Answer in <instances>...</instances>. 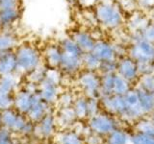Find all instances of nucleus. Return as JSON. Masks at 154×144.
I'll use <instances>...</instances> for the list:
<instances>
[{
  "label": "nucleus",
  "mask_w": 154,
  "mask_h": 144,
  "mask_svg": "<svg viewBox=\"0 0 154 144\" xmlns=\"http://www.w3.org/2000/svg\"><path fill=\"white\" fill-rule=\"evenodd\" d=\"M133 88L132 84L123 77L119 76L116 73L114 77V85H113V94L116 95H125L128 91Z\"/></svg>",
  "instance_id": "nucleus-19"
},
{
  "label": "nucleus",
  "mask_w": 154,
  "mask_h": 144,
  "mask_svg": "<svg viewBox=\"0 0 154 144\" xmlns=\"http://www.w3.org/2000/svg\"><path fill=\"white\" fill-rule=\"evenodd\" d=\"M138 8L143 11H151L154 7V0H137Z\"/></svg>",
  "instance_id": "nucleus-37"
},
{
  "label": "nucleus",
  "mask_w": 154,
  "mask_h": 144,
  "mask_svg": "<svg viewBox=\"0 0 154 144\" xmlns=\"http://www.w3.org/2000/svg\"><path fill=\"white\" fill-rule=\"evenodd\" d=\"M136 128L139 133L154 136V125L152 124L150 118H140Z\"/></svg>",
  "instance_id": "nucleus-26"
},
{
  "label": "nucleus",
  "mask_w": 154,
  "mask_h": 144,
  "mask_svg": "<svg viewBox=\"0 0 154 144\" xmlns=\"http://www.w3.org/2000/svg\"><path fill=\"white\" fill-rule=\"evenodd\" d=\"M128 144H154V136L137 132L130 137Z\"/></svg>",
  "instance_id": "nucleus-27"
},
{
  "label": "nucleus",
  "mask_w": 154,
  "mask_h": 144,
  "mask_svg": "<svg viewBox=\"0 0 154 144\" xmlns=\"http://www.w3.org/2000/svg\"><path fill=\"white\" fill-rule=\"evenodd\" d=\"M151 21H152V23L154 24V7L152 8V10H151Z\"/></svg>",
  "instance_id": "nucleus-45"
},
{
  "label": "nucleus",
  "mask_w": 154,
  "mask_h": 144,
  "mask_svg": "<svg viewBox=\"0 0 154 144\" xmlns=\"http://www.w3.org/2000/svg\"><path fill=\"white\" fill-rule=\"evenodd\" d=\"M24 126H25V121H24L22 117L17 116V121H16V123H14V127H13V128H14V130H20V129H22Z\"/></svg>",
  "instance_id": "nucleus-41"
},
{
  "label": "nucleus",
  "mask_w": 154,
  "mask_h": 144,
  "mask_svg": "<svg viewBox=\"0 0 154 144\" xmlns=\"http://www.w3.org/2000/svg\"><path fill=\"white\" fill-rule=\"evenodd\" d=\"M78 84L87 98L100 97V74L97 71L82 69L79 72Z\"/></svg>",
  "instance_id": "nucleus-5"
},
{
  "label": "nucleus",
  "mask_w": 154,
  "mask_h": 144,
  "mask_svg": "<svg viewBox=\"0 0 154 144\" xmlns=\"http://www.w3.org/2000/svg\"><path fill=\"white\" fill-rule=\"evenodd\" d=\"M89 144H102V139L99 136H94L89 137Z\"/></svg>",
  "instance_id": "nucleus-43"
},
{
  "label": "nucleus",
  "mask_w": 154,
  "mask_h": 144,
  "mask_svg": "<svg viewBox=\"0 0 154 144\" xmlns=\"http://www.w3.org/2000/svg\"><path fill=\"white\" fill-rule=\"evenodd\" d=\"M62 144H81V140L79 137L74 134H66L62 137Z\"/></svg>",
  "instance_id": "nucleus-35"
},
{
  "label": "nucleus",
  "mask_w": 154,
  "mask_h": 144,
  "mask_svg": "<svg viewBox=\"0 0 154 144\" xmlns=\"http://www.w3.org/2000/svg\"><path fill=\"white\" fill-rule=\"evenodd\" d=\"M14 103L11 95L9 96H0V110H7L11 107V105Z\"/></svg>",
  "instance_id": "nucleus-40"
},
{
  "label": "nucleus",
  "mask_w": 154,
  "mask_h": 144,
  "mask_svg": "<svg viewBox=\"0 0 154 144\" xmlns=\"http://www.w3.org/2000/svg\"><path fill=\"white\" fill-rule=\"evenodd\" d=\"M128 56L137 62L154 61V44L142 38L140 32L129 33Z\"/></svg>",
  "instance_id": "nucleus-4"
},
{
  "label": "nucleus",
  "mask_w": 154,
  "mask_h": 144,
  "mask_svg": "<svg viewBox=\"0 0 154 144\" xmlns=\"http://www.w3.org/2000/svg\"><path fill=\"white\" fill-rule=\"evenodd\" d=\"M90 126L97 134H110L117 130V124L112 114H95L91 117Z\"/></svg>",
  "instance_id": "nucleus-9"
},
{
  "label": "nucleus",
  "mask_w": 154,
  "mask_h": 144,
  "mask_svg": "<svg viewBox=\"0 0 154 144\" xmlns=\"http://www.w3.org/2000/svg\"><path fill=\"white\" fill-rule=\"evenodd\" d=\"M38 93L41 94L42 98L47 103H52L58 99L59 90L58 85L53 84L52 82L45 79L38 85Z\"/></svg>",
  "instance_id": "nucleus-16"
},
{
  "label": "nucleus",
  "mask_w": 154,
  "mask_h": 144,
  "mask_svg": "<svg viewBox=\"0 0 154 144\" xmlns=\"http://www.w3.org/2000/svg\"><path fill=\"white\" fill-rule=\"evenodd\" d=\"M48 67L42 64V65H40L38 68L34 69L33 71H31L30 73H28V80L29 82H31L33 84L36 85H40L42 82L45 79V75H46V71H47Z\"/></svg>",
  "instance_id": "nucleus-22"
},
{
  "label": "nucleus",
  "mask_w": 154,
  "mask_h": 144,
  "mask_svg": "<svg viewBox=\"0 0 154 144\" xmlns=\"http://www.w3.org/2000/svg\"><path fill=\"white\" fill-rule=\"evenodd\" d=\"M60 103L63 106V108H67V107H70V105L74 102L73 101V97L72 95L69 93H64L61 95L60 97Z\"/></svg>",
  "instance_id": "nucleus-39"
},
{
  "label": "nucleus",
  "mask_w": 154,
  "mask_h": 144,
  "mask_svg": "<svg viewBox=\"0 0 154 144\" xmlns=\"http://www.w3.org/2000/svg\"><path fill=\"white\" fill-rule=\"evenodd\" d=\"M22 14L21 9H11L0 11V21L4 29H14V26L18 22Z\"/></svg>",
  "instance_id": "nucleus-17"
},
{
  "label": "nucleus",
  "mask_w": 154,
  "mask_h": 144,
  "mask_svg": "<svg viewBox=\"0 0 154 144\" xmlns=\"http://www.w3.org/2000/svg\"><path fill=\"white\" fill-rule=\"evenodd\" d=\"M4 29V26H3V24H2V22L0 21V32H1L2 30Z\"/></svg>",
  "instance_id": "nucleus-47"
},
{
  "label": "nucleus",
  "mask_w": 154,
  "mask_h": 144,
  "mask_svg": "<svg viewBox=\"0 0 154 144\" xmlns=\"http://www.w3.org/2000/svg\"><path fill=\"white\" fill-rule=\"evenodd\" d=\"M94 11L98 24L108 30H119L125 22L122 9L115 0H100Z\"/></svg>",
  "instance_id": "nucleus-1"
},
{
  "label": "nucleus",
  "mask_w": 154,
  "mask_h": 144,
  "mask_svg": "<svg viewBox=\"0 0 154 144\" xmlns=\"http://www.w3.org/2000/svg\"><path fill=\"white\" fill-rule=\"evenodd\" d=\"M91 52L98 58L100 62L118 61V58L115 53L112 42L107 40H104V38H98V40H96L94 47Z\"/></svg>",
  "instance_id": "nucleus-12"
},
{
  "label": "nucleus",
  "mask_w": 154,
  "mask_h": 144,
  "mask_svg": "<svg viewBox=\"0 0 154 144\" xmlns=\"http://www.w3.org/2000/svg\"><path fill=\"white\" fill-rule=\"evenodd\" d=\"M137 64H138V71L140 76L154 73V61L137 62Z\"/></svg>",
  "instance_id": "nucleus-30"
},
{
  "label": "nucleus",
  "mask_w": 154,
  "mask_h": 144,
  "mask_svg": "<svg viewBox=\"0 0 154 144\" xmlns=\"http://www.w3.org/2000/svg\"><path fill=\"white\" fill-rule=\"evenodd\" d=\"M22 0H0V11L11 9H21Z\"/></svg>",
  "instance_id": "nucleus-31"
},
{
  "label": "nucleus",
  "mask_w": 154,
  "mask_h": 144,
  "mask_svg": "<svg viewBox=\"0 0 154 144\" xmlns=\"http://www.w3.org/2000/svg\"><path fill=\"white\" fill-rule=\"evenodd\" d=\"M137 84V88L147 92H154V73L140 76Z\"/></svg>",
  "instance_id": "nucleus-25"
},
{
  "label": "nucleus",
  "mask_w": 154,
  "mask_h": 144,
  "mask_svg": "<svg viewBox=\"0 0 154 144\" xmlns=\"http://www.w3.org/2000/svg\"><path fill=\"white\" fill-rule=\"evenodd\" d=\"M139 93L140 104L144 115L150 114L154 112V92H147L136 86Z\"/></svg>",
  "instance_id": "nucleus-18"
},
{
  "label": "nucleus",
  "mask_w": 154,
  "mask_h": 144,
  "mask_svg": "<svg viewBox=\"0 0 154 144\" xmlns=\"http://www.w3.org/2000/svg\"><path fill=\"white\" fill-rule=\"evenodd\" d=\"M123 98L126 105V119L139 120L144 116V113L142 110L141 104H140V98L137 88L133 86L128 92L123 95Z\"/></svg>",
  "instance_id": "nucleus-7"
},
{
  "label": "nucleus",
  "mask_w": 154,
  "mask_h": 144,
  "mask_svg": "<svg viewBox=\"0 0 154 144\" xmlns=\"http://www.w3.org/2000/svg\"><path fill=\"white\" fill-rule=\"evenodd\" d=\"M42 60L48 68H59L62 61V50L57 42H50L42 50Z\"/></svg>",
  "instance_id": "nucleus-10"
},
{
  "label": "nucleus",
  "mask_w": 154,
  "mask_h": 144,
  "mask_svg": "<svg viewBox=\"0 0 154 144\" xmlns=\"http://www.w3.org/2000/svg\"><path fill=\"white\" fill-rule=\"evenodd\" d=\"M52 118L50 116H46L42 121V129L41 132L45 134H49L52 131Z\"/></svg>",
  "instance_id": "nucleus-36"
},
{
  "label": "nucleus",
  "mask_w": 154,
  "mask_h": 144,
  "mask_svg": "<svg viewBox=\"0 0 154 144\" xmlns=\"http://www.w3.org/2000/svg\"><path fill=\"white\" fill-rule=\"evenodd\" d=\"M100 101L99 98H88L87 101V107H88V115L89 116H94V115L98 113Z\"/></svg>",
  "instance_id": "nucleus-32"
},
{
  "label": "nucleus",
  "mask_w": 154,
  "mask_h": 144,
  "mask_svg": "<svg viewBox=\"0 0 154 144\" xmlns=\"http://www.w3.org/2000/svg\"><path fill=\"white\" fill-rule=\"evenodd\" d=\"M142 38L148 42H151L154 44V24L152 21L149 22L143 30L140 32Z\"/></svg>",
  "instance_id": "nucleus-29"
},
{
  "label": "nucleus",
  "mask_w": 154,
  "mask_h": 144,
  "mask_svg": "<svg viewBox=\"0 0 154 144\" xmlns=\"http://www.w3.org/2000/svg\"><path fill=\"white\" fill-rule=\"evenodd\" d=\"M32 93L28 92L25 89L20 91L17 95L16 99L14 100V103L20 112H29L32 105Z\"/></svg>",
  "instance_id": "nucleus-20"
},
{
  "label": "nucleus",
  "mask_w": 154,
  "mask_h": 144,
  "mask_svg": "<svg viewBox=\"0 0 154 144\" xmlns=\"http://www.w3.org/2000/svg\"><path fill=\"white\" fill-rule=\"evenodd\" d=\"M100 0H77V5L82 9H91L96 6Z\"/></svg>",
  "instance_id": "nucleus-38"
},
{
  "label": "nucleus",
  "mask_w": 154,
  "mask_h": 144,
  "mask_svg": "<svg viewBox=\"0 0 154 144\" xmlns=\"http://www.w3.org/2000/svg\"><path fill=\"white\" fill-rule=\"evenodd\" d=\"M17 116L14 114L13 112L9 110L8 109L4 110V112L2 113V116H1V120L4 124H6L7 126L9 127H14V123L17 121Z\"/></svg>",
  "instance_id": "nucleus-33"
},
{
  "label": "nucleus",
  "mask_w": 154,
  "mask_h": 144,
  "mask_svg": "<svg viewBox=\"0 0 154 144\" xmlns=\"http://www.w3.org/2000/svg\"><path fill=\"white\" fill-rule=\"evenodd\" d=\"M151 115H150V117H149V118H150V120H151V122H152V124L154 125V112H152V113H150Z\"/></svg>",
  "instance_id": "nucleus-46"
},
{
  "label": "nucleus",
  "mask_w": 154,
  "mask_h": 144,
  "mask_svg": "<svg viewBox=\"0 0 154 144\" xmlns=\"http://www.w3.org/2000/svg\"><path fill=\"white\" fill-rule=\"evenodd\" d=\"M19 43V38L14 29H3L0 32V52L14 51Z\"/></svg>",
  "instance_id": "nucleus-15"
},
{
  "label": "nucleus",
  "mask_w": 154,
  "mask_h": 144,
  "mask_svg": "<svg viewBox=\"0 0 154 144\" xmlns=\"http://www.w3.org/2000/svg\"><path fill=\"white\" fill-rule=\"evenodd\" d=\"M66 1L69 5H71V6H75V5H77V0H66Z\"/></svg>",
  "instance_id": "nucleus-44"
},
{
  "label": "nucleus",
  "mask_w": 154,
  "mask_h": 144,
  "mask_svg": "<svg viewBox=\"0 0 154 144\" xmlns=\"http://www.w3.org/2000/svg\"><path fill=\"white\" fill-rule=\"evenodd\" d=\"M75 117H76V114L74 112L73 108H70V107L63 108V110H62V119L65 123H69L71 121H73Z\"/></svg>",
  "instance_id": "nucleus-34"
},
{
  "label": "nucleus",
  "mask_w": 154,
  "mask_h": 144,
  "mask_svg": "<svg viewBox=\"0 0 154 144\" xmlns=\"http://www.w3.org/2000/svg\"><path fill=\"white\" fill-rule=\"evenodd\" d=\"M130 136L122 130H115L109 134L108 144H128Z\"/></svg>",
  "instance_id": "nucleus-23"
},
{
  "label": "nucleus",
  "mask_w": 154,
  "mask_h": 144,
  "mask_svg": "<svg viewBox=\"0 0 154 144\" xmlns=\"http://www.w3.org/2000/svg\"><path fill=\"white\" fill-rule=\"evenodd\" d=\"M125 21L128 33H136L141 32L151 21V18L146 16L144 11L137 9L136 11L130 13V16Z\"/></svg>",
  "instance_id": "nucleus-13"
},
{
  "label": "nucleus",
  "mask_w": 154,
  "mask_h": 144,
  "mask_svg": "<svg viewBox=\"0 0 154 144\" xmlns=\"http://www.w3.org/2000/svg\"><path fill=\"white\" fill-rule=\"evenodd\" d=\"M100 104L107 110L110 114L118 115V116L125 118L126 115V105L123 96L111 94L107 96H102L99 98Z\"/></svg>",
  "instance_id": "nucleus-8"
},
{
  "label": "nucleus",
  "mask_w": 154,
  "mask_h": 144,
  "mask_svg": "<svg viewBox=\"0 0 154 144\" xmlns=\"http://www.w3.org/2000/svg\"><path fill=\"white\" fill-rule=\"evenodd\" d=\"M117 74L123 77L130 83H137L140 78L138 71V64L129 56L120 58L117 62Z\"/></svg>",
  "instance_id": "nucleus-6"
},
{
  "label": "nucleus",
  "mask_w": 154,
  "mask_h": 144,
  "mask_svg": "<svg viewBox=\"0 0 154 144\" xmlns=\"http://www.w3.org/2000/svg\"><path fill=\"white\" fill-rule=\"evenodd\" d=\"M17 69V62L14 51L0 52V77L16 74Z\"/></svg>",
  "instance_id": "nucleus-14"
},
{
  "label": "nucleus",
  "mask_w": 154,
  "mask_h": 144,
  "mask_svg": "<svg viewBox=\"0 0 154 144\" xmlns=\"http://www.w3.org/2000/svg\"><path fill=\"white\" fill-rule=\"evenodd\" d=\"M0 120H1V116H0Z\"/></svg>",
  "instance_id": "nucleus-48"
},
{
  "label": "nucleus",
  "mask_w": 154,
  "mask_h": 144,
  "mask_svg": "<svg viewBox=\"0 0 154 144\" xmlns=\"http://www.w3.org/2000/svg\"><path fill=\"white\" fill-rule=\"evenodd\" d=\"M69 37L74 40L83 53H89L93 51L96 38L91 32L83 30V29H76L71 32Z\"/></svg>",
  "instance_id": "nucleus-11"
},
{
  "label": "nucleus",
  "mask_w": 154,
  "mask_h": 144,
  "mask_svg": "<svg viewBox=\"0 0 154 144\" xmlns=\"http://www.w3.org/2000/svg\"><path fill=\"white\" fill-rule=\"evenodd\" d=\"M62 50V61L59 69L66 74H75L83 69L82 57L84 53L69 36L58 41Z\"/></svg>",
  "instance_id": "nucleus-2"
},
{
  "label": "nucleus",
  "mask_w": 154,
  "mask_h": 144,
  "mask_svg": "<svg viewBox=\"0 0 154 144\" xmlns=\"http://www.w3.org/2000/svg\"><path fill=\"white\" fill-rule=\"evenodd\" d=\"M14 53L17 62V74H28L43 64L42 50L31 42H20Z\"/></svg>",
  "instance_id": "nucleus-3"
},
{
  "label": "nucleus",
  "mask_w": 154,
  "mask_h": 144,
  "mask_svg": "<svg viewBox=\"0 0 154 144\" xmlns=\"http://www.w3.org/2000/svg\"><path fill=\"white\" fill-rule=\"evenodd\" d=\"M117 62L118 61H112V62H101L98 73L100 75L103 74H112L117 72Z\"/></svg>",
  "instance_id": "nucleus-28"
},
{
  "label": "nucleus",
  "mask_w": 154,
  "mask_h": 144,
  "mask_svg": "<svg viewBox=\"0 0 154 144\" xmlns=\"http://www.w3.org/2000/svg\"><path fill=\"white\" fill-rule=\"evenodd\" d=\"M101 62L93 52L84 53L82 57V66L83 69L91 71H98Z\"/></svg>",
  "instance_id": "nucleus-21"
},
{
  "label": "nucleus",
  "mask_w": 154,
  "mask_h": 144,
  "mask_svg": "<svg viewBox=\"0 0 154 144\" xmlns=\"http://www.w3.org/2000/svg\"><path fill=\"white\" fill-rule=\"evenodd\" d=\"M87 101H88V98L86 96H82V97L77 98L73 102V110L76 114V117L84 118L88 115Z\"/></svg>",
  "instance_id": "nucleus-24"
},
{
  "label": "nucleus",
  "mask_w": 154,
  "mask_h": 144,
  "mask_svg": "<svg viewBox=\"0 0 154 144\" xmlns=\"http://www.w3.org/2000/svg\"><path fill=\"white\" fill-rule=\"evenodd\" d=\"M0 144H10L9 136L6 131L0 132Z\"/></svg>",
  "instance_id": "nucleus-42"
}]
</instances>
